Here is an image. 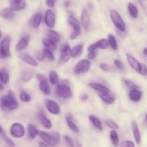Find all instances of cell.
I'll return each instance as SVG.
<instances>
[{
    "mask_svg": "<svg viewBox=\"0 0 147 147\" xmlns=\"http://www.w3.org/2000/svg\"><path fill=\"white\" fill-rule=\"evenodd\" d=\"M42 44L45 48L52 50L53 52L56 50V49L57 47V43L53 41L52 40H50V39H49L48 37L42 39Z\"/></svg>",
    "mask_w": 147,
    "mask_h": 147,
    "instance_id": "obj_27",
    "label": "cell"
},
{
    "mask_svg": "<svg viewBox=\"0 0 147 147\" xmlns=\"http://www.w3.org/2000/svg\"><path fill=\"white\" fill-rule=\"evenodd\" d=\"M49 81L52 85H57L59 83V76L57 72L55 70H50L49 73Z\"/></svg>",
    "mask_w": 147,
    "mask_h": 147,
    "instance_id": "obj_34",
    "label": "cell"
},
{
    "mask_svg": "<svg viewBox=\"0 0 147 147\" xmlns=\"http://www.w3.org/2000/svg\"><path fill=\"white\" fill-rule=\"evenodd\" d=\"M124 83L125 85H126L129 88H130L131 90H133V89H139V86H138L136 83H134V82L131 81V80H125Z\"/></svg>",
    "mask_w": 147,
    "mask_h": 147,
    "instance_id": "obj_42",
    "label": "cell"
},
{
    "mask_svg": "<svg viewBox=\"0 0 147 147\" xmlns=\"http://www.w3.org/2000/svg\"><path fill=\"white\" fill-rule=\"evenodd\" d=\"M56 0H45V4L50 9L53 8L55 5Z\"/></svg>",
    "mask_w": 147,
    "mask_h": 147,
    "instance_id": "obj_48",
    "label": "cell"
},
{
    "mask_svg": "<svg viewBox=\"0 0 147 147\" xmlns=\"http://www.w3.org/2000/svg\"><path fill=\"white\" fill-rule=\"evenodd\" d=\"M19 58L23 63H26V64L29 65L30 66H32V67H37L38 65V63H37V60L34 58H33L29 54H27V53H22V54L19 55Z\"/></svg>",
    "mask_w": 147,
    "mask_h": 147,
    "instance_id": "obj_14",
    "label": "cell"
},
{
    "mask_svg": "<svg viewBox=\"0 0 147 147\" xmlns=\"http://www.w3.org/2000/svg\"><path fill=\"white\" fill-rule=\"evenodd\" d=\"M3 89H4V87H3L2 84H1V83L0 82V90H2Z\"/></svg>",
    "mask_w": 147,
    "mask_h": 147,
    "instance_id": "obj_54",
    "label": "cell"
},
{
    "mask_svg": "<svg viewBox=\"0 0 147 147\" xmlns=\"http://www.w3.org/2000/svg\"><path fill=\"white\" fill-rule=\"evenodd\" d=\"M0 17L5 20H12L15 17V13L10 7H6L0 10Z\"/></svg>",
    "mask_w": 147,
    "mask_h": 147,
    "instance_id": "obj_18",
    "label": "cell"
},
{
    "mask_svg": "<svg viewBox=\"0 0 147 147\" xmlns=\"http://www.w3.org/2000/svg\"><path fill=\"white\" fill-rule=\"evenodd\" d=\"M37 79L39 80V87H40V90L45 95L49 96L51 93V90H50V86L45 76L42 74H37Z\"/></svg>",
    "mask_w": 147,
    "mask_h": 147,
    "instance_id": "obj_9",
    "label": "cell"
},
{
    "mask_svg": "<svg viewBox=\"0 0 147 147\" xmlns=\"http://www.w3.org/2000/svg\"><path fill=\"white\" fill-rule=\"evenodd\" d=\"M83 45H77L74 46L71 49V56L73 58H78V57L81 55L82 53H83Z\"/></svg>",
    "mask_w": 147,
    "mask_h": 147,
    "instance_id": "obj_30",
    "label": "cell"
},
{
    "mask_svg": "<svg viewBox=\"0 0 147 147\" xmlns=\"http://www.w3.org/2000/svg\"><path fill=\"white\" fill-rule=\"evenodd\" d=\"M10 134L14 138H22L25 134L24 126L20 123H14L10 127Z\"/></svg>",
    "mask_w": 147,
    "mask_h": 147,
    "instance_id": "obj_10",
    "label": "cell"
},
{
    "mask_svg": "<svg viewBox=\"0 0 147 147\" xmlns=\"http://www.w3.org/2000/svg\"><path fill=\"white\" fill-rule=\"evenodd\" d=\"M110 138L111 140L112 143L114 146H118L119 143V138L118 133L116 132V130H113L112 129L110 132Z\"/></svg>",
    "mask_w": 147,
    "mask_h": 147,
    "instance_id": "obj_37",
    "label": "cell"
},
{
    "mask_svg": "<svg viewBox=\"0 0 147 147\" xmlns=\"http://www.w3.org/2000/svg\"><path fill=\"white\" fill-rule=\"evenodd\" d=\"M42 20V14L41 13H36V14H34L31 20L32 26L34 28H37L40 25V24H41Z\"/></svg>",
    "mask_w": 147,
    "mask_h": 147,
    "instance_id": "obj_31",
    "label": "cell"
},
{
    "mask_svg": "<svg viewBox=\"0 0 147 147\" xmlns=\"http://www.w3.org/2000/svg\"><path fill=\"white\" fill-rule=\"evenodd\" d=\"M36 57H37V60H39V61H43V60H45V55L44 53H43V52H40V53H37V55H36Z\"/></svg>",
    "mask_w": 147,
    "mask_h": 147,
    "instance_id": "obj_50",
    "label": "cell"
},
{
    "mask_svg": "<svg viewBox=\"0 0 147 147\" xmlns=\"http://www.w3.org/2000/svg\"><path fill=\"white\" fill-rule=\"evenodd\" d=\"M56 94L59 97L64 99H70L73 96V92L70 87L69 81L67 80H63L57 84Z\"/></svg>",
    "mask_w": 147,
    "mask_h": 147,
    "instance_id": "obj_2",
    "label": "cell"
},
{
    "mask_svg": "<svg viewBox=\"0 0 147 147\" xmlns=\"http://www.w3.org/2000/svg\"><path fill=\"white\" fill-rule=\"evenodd\" d=\"M30 37L27 34V35H24L18 41V42L17 43L15 46V49L17 50V51H22V50H24L26 47H27L28 46L29 42H30Z\"/></svg>",
    "mask_w": 147,
    "mask_h": 147,
    "instance_id": "obj_17",
    "label": "cell"
},
{
    "mask_svg": "<svg viewBox=\"0 0 147 147\" xmlns=\"http://www.w3.org/2000/svg\"><path fill=\"white\" fill-rule=\"evenodd\" d=\"M89 119L90 120V121L92 122L93 126L99 131H103V124H102L101 121H100V119H98V117L94 116V115H90L89 116Z\"/></svg>",
    "mask_w": 147,
    "mask_h": 147,
    "instance_id": "obj_32",
    "label": "cell"
},
{
    "mask_svg": "<svg viewBox=\"0 0 147 147\" xmlns=\"http://www.w3.org/2000/svg\"><path fill=\"white\" fill-rule=\"evenodd\" d=\"M11 37H5L0 42V58L4 59L11 55L10 52Z\"/></svg>",
    "mask_w": 147,
    "mask_h": 147,
    "instance_id": "obj_6",
    "label": "cell"
},
{
    "mask_svg": "<svg viewBox=\"0 0 147 147\" xmlns=\"http://www.w3.org/2000/svg\"><path fill=\"white\" fill-rule=\"evenodd\" d=\"M71 48L68 44H63L61 46L60 55L59 57V64L63 65L67 63L71 57Z\"/></svg>",
    "mask_w": 147,
    "mask_h": 147,
    "instance_id": "obj_8",
    "label": "cell"
},
{
    "mask_svg": "<svg viewBox=\"0 0 147 147\" xmlns=\"http://www.w3.org/2000/svg\"><path fill=\"white\" fill-rule=\"evenodd\" d=\"M90 66H91V63H90V60L83 59V60L78 62V63L75 66L73 71L76 75L83 74V73H87L90 70Z\"/></svg>",
    "mask_w": 147,
    "mask_h": 147,
    "instance_id": "obj_7",
    "label": "cell"
},
{
    "mask_svg": "<svg viewBox=\"0 0 147 147\" xmlns=\"http://www.w3.org/2000/svg\"><path fill=\"white\" fill-rule=\"evenodd\" d=\"M108 42H109V45L111 46L113 50H117L119 48V45H118L117 41H116V39L114 36L112 34H109L108 35Z\"/></svg>",
    "mask_w": 147,
    "mask_h": 147,
    "instance_id": "obj_35",
    "label": "cell"
},
{
    "mask_svg": "<svg viewBox=\"0 0 147 147\" xmlns=\"http://www.w3.org/2000/svg\"><path fill=\"white\" fill-rule=\"evenodd\" d=\"M110 17L111 19L112 22L114 24L116 28L121 32L126 31V24L123 21V18L120 15L119 12L116 10L112 9L110 11Z\"/></svg>",
    "mask_w": 147,
    "mask_h": 147,
    "instance_id": "obj_4",
    "label": "cell"
},
{
    "mask_svg": "<svg viewBox=\"0 0 147 147\" xmlns=\"http://www.w3.org/2000/svg\"><path fill=\"white\" fill-rule=\"evenodd\" d=\"M137 72L139 74L142 75V76H147V66L146 65L143 64V63H141Z\"/></svg>",
    "mask_w": 147,
    "mask_h": 147,
    "instance_id": "obj_43",
    "label": "cell"
},
{
    "mask_svg": "<svg viewBox=\"0 0 147 147\" xmlns=\"http://www.w3.org/2000/svg\"><path fill=\"white\" fill-rule=\"evenodd\" d=\"M80 99H81V100H83V101H86V100H87L88 99V96L87 94H83L80 96Z\"/></svg>",
    "mask_w": 147,
    "mask_h": 147,
    "instance_id": "obj_51",
    "label": "cell"
},
{
    "mask_svg": "<svg viewBox=\"0 0 147 147\" xmlns=\"http://www.w3.org/2000/svg\"><path fill=\"white\" fill-rule=\"evenodd\" d=\"M64 139L65 141L66 144H67V146H71V147L74 146V143H73V139H72L70 136H67V135H65V136H64Z\"/></svg>",
    "mask_w": 147,
    "mask_h": 147,
    "instance_id": "obj_45",
    "label": "cell"
},
{
    "mask_svg": "<svg viewBox=\"0 0 147 147\" xmlns=\"http://www.w3.org/2000/svg\"><path fill=\"white\" fill-rule=\"evenodd\" d=\"M1 37H2V33H1V30H0V38H1Z\"/></svg>",
    "mask_w": 147,
    "mask_h": 147,
    "instance_id": "obj_56",
    "label": "cell"
},
{
    "mask_svg": "<svg viewBox=\"0 0 147 147\" xmlns=\"http://www.w3.org/2000/svg\"><path fill=\"white\" fill-rule=\"evenodd\" d=\"M114 65H116V67H117V68L119 69V70H122L124 68L123 63H122L120 60H119V59H116V60H114Z\"/></svg>",
    "mask_w": 147,
    "mask_h": 147,
    "instance_id": "obj_46",
    "label": "cell"
},
{
    "mask_svg": "<svg viewBox=\"0 0 147 147\" xmlns=\"http://www.w3.org/2000/svg\"><path fill=\"white\" fill-rule=\"evenodd\" d=\"M45 104L46 109L51 114L57 115L60 113V107L57 103L54 101L53 100H50L49 98L45 99Z\"/></svg>",
    "mask_w": 147,
    "mask_h": 147,
    "instance_id": "obj_11",
    "label": "cell"
},
{
    "mask_svg": "<svg viewBox=\"0 0 147 147\" xmlns=\"http://www.w3.org/2000/svg\"><path fill=\"white\" fill-rule=\"evenodd\" d=\"M100 67L102 70L105 72H109L111 70V67L107 63H101L100 65Z\"/></svg>",
    "mask_w": 147,
    "mask_h": 147,
    "instance_id": "obj_47",
    "label": "cell"
},
{
    "mask_svg": "<svg viewBox=\"0 0 147 147\" xmlns=\"http://www.w3.org/2000/svg\"><path fill=\"white\" fill-rule=\"evenodd\" d=\"M146 123H147V114L146 115Z\"/></svg>",
    "mask_w": 147,
    "mask_h": 147,
    "instance_id": "obj_57",
    "label": "cell"
},
{
    "mask_svg": "<svg viewBox=\"0 0 147 147\" xmlns=\"http://www.w3.org/2000/svg\"><path fill=\"white\" fill-rule=\"evenodd\" d=\"M33 76H34V73H33L32 70H30V69H25L21 72L20 78H21L22 80L27 82L31 80Z\"/></svg>",
    "mask_w": 147,
    "mask_h": 147,
    "instance_id": "obj_29",
    "label": "cell"
},
{
    "mask_svg": "<svg viewBox=\"0 0 147 147\" xmlns=\"http://www.w3.org/2000/svg\"><path fill=\"white\" fill-rule=\"evenodd\" d=\"M80 22H81L82 26L86 30H88L90 26V17H89L88 12L87 10L83 9L81 13V17H80Z\"/></svg>",
    "mask_w": 147,
    "mask_h": 147,
    "instance_id": "obj_19",
    "label": "cell"
},
{
    "mask_svg": "<svg viewBox=\"0 0 147 147\" xmlns=\"http://www.w3.org/2000/svg\"><path fill=\"white\" fill-rule=\"evenodd\" d=\"M106 125L110 128L111 129H113V130H118L119 129V125L117 124L116 122H115L114 121L111 120V119H108L106 121Z\"/></svg>",
    "mask_w": 147,
    "mask_h": 147,
    "instance_id": "obj_40",
    "label": "cell"
},
{
    "mask_svg": "<svg viewBox=\"0 0 147 147\" xmlns=\"http://www.w3.org/2000/svg\"><path fill=\"white\" fill-rule=\"evenodd\" d=\"M99 97L102 100L104 103H107V104H112L116 100V96L113 94H111V93H99Z\"/></svg>",
    "mask_w": 147,
    "mask_h": 147,
    "instance_id": "obj_24",
    "label": "cell"
},
{
    "mask_svg": "<svg viewBox=\"0 0 147 147\" xmlns=\"http://www.w3.org/2000/svg\"><path fill=\"white\" fill-rule=\"evenodd\" d=\"M128 10H129V12L130 14V15L133 18H136L138 17V14H139L138 9L133 3L129 2L128 4Z\"/></svg>",
    "mask_w": 147,
    "mask_h": 147,
    "instance_id": "obj_36",
    "label": "cell"
},
{
    "mask_svg": "<svg viewBox=\"0 0 147 147\" xmlns=\"http://www.w3.org/2000/svg\"><path fill=\"white\" fill-rule=\"evenodd\" d=\"M142 93L139 89H133L129 92V98L133 102H139L142 99Z\"/></svg>",
    "mask_w": 147,
    "mask_h": 147,
    "instance_id": "obj_22",
    "label": "cell"
},
{
    "mask_svg": "<svg viewBox=\"0 0 147 147\" xmlns=\"http://www.w3.org/2000/svg\"><path fill=\"white\" fill-rule=\"evenodd\" d=\"M42 52L43 53H44L45 58L48 59V60H50V61H54L55 56L54 55H53V51H52V50H48V49L47 48H45L42 50Z\"/></svg>",
    "mask_w": 147,
    "mask_h": 147,
    "instance_id": "obj_39",
    "label": "cell"
},
{
    "mask_svg": "<svg viewBox=\"0 0 147 147\" xmlns=\"http://www.w3.org/2000/svg\"><path fill=\"white\" fill-rule=\"evenodd\" d=\"M47 36L49 39L52 40L53 41L55 42L56 43H58L60 41V34H59L57 32L55 31V30H48L47 32Z\"/></svg>",
    "mask_w": 147,
    "mask_h": 147,
    "instance_id": "obj_33",
    "label": "cell"
},
{
    "mask_svg": "<svg viewBox=\"0 0 147 147\" xmlns=\"http://www.w3.org/2000/svg\"><path fill=\"white\" fill-rule=\"evenodd\" d=\"M126 58H127L128 63H129V65L131 66L132 69H134V70H136V72L139 70V65H140L141 63H139L133 55H132L131 53H126Z\"/></svg>",
    "mask_w": 147,
    "mask_h": 147,
    "instance_id": "obj_21",
    "label": "cell"
},
{
    "mask_svg": "<svg viewBox=\"0 0 147 147\" xmlns=\"http://www.w3.org/2000/svg\"><path fill=\"white\" fill-rule=\"evenodd\" d=\"M143 53H144V54L145 55H146V57H147V47H146V48L144 49V50H143Z\"/></svg>",
    "mask_w": 147,
    "mask_h": 147,
    "instance_id": "obj_53",
    "label": "cell"
},
{
    "mask_svg": "<svg viewBox=\"0 0 147 147\" xmlns=\"http://www.w3.org/2000/svg\"><path fill=\"white\" fill-rule=\"evenodd\" d=\"M1 132H3V129H2V128H1V125H0V134H1Z\"/></svg>",
    "mask_w": 147,
    "mask_h": 147,
    "instance_id": "obj_55",
    "label": "cell"
},
{
    "mask_svg": "<svg viewBox=\"0 0 147 147\" xmlns=\"http://www.w3.org/2000/svg\"><path fill=\"white\" fill-rule=\"evenodd\" d=\"M120 146L121 147H134L135 144L132 141L126 140V141H123V142H121Z\"/></svg>",
    "mask_w": 147,
    "mask_h": 147,
    "instance_id": "obj_44",
    "label": "cell"
},
{
    "mask_svg": "<svg viewBox=\"0 0 147 147\" xmlns=\"http://www.w3.org/2000/svg\"><path fill=\"white\" fill-rule=\"evenodd\" d=\"M38 135L42 139L43 142H45L48 146H57L60 141V135L57 132H55V133L50 134L47 132L39 131Z\"/></svg>",
    "mask_w": 147,
    "mask_h": 147,
    "instance_id": "obj_3",
    "label": "cell"
},
{
    "mask_svg": "<svg viewBox=\"0 0 147 147\" xmlns=\"http://www.w3.org/2000/svg\"><path fill=\"white\" fill-rule=\"evenodd\" d=\"M18 107V102L14 96V93L11 90L0 99V109L4 112H10L17 109Z\"/></svg>",
    "mask_w": 147,
    "mask_h": 147,
    "instance_id": "obj_1",
    "label": "cell"
},
{
    "mask_svg": "<svg viewBox=\"0 0 147 147\" xmlns=\"http://www.w3.org/2000/svg\"><path fill=\"white\" fill-rule=\"evenodd\" d=\"M131 129L135 142L137 144L139 145L141 144V142H142V136H141V133L140 131H139V126H138L137 122L135 121H132Z\"/></svg>",
    "mask_w": 147,
    "mask_h": 147,
    "instance_id": "obj_16",
    "label": "cell"
},
{
    "mask_svg": "<svg viewBox=\"0 0 147 147\" xmlns=\"http://www.w3.org/2000/svg\"><path fill=\"white\" fill-rule=\"evenodd\" d=\"M39 120H40V123L42 124V126H44L45 128L47 129H50L52 128V123L50 120H49L48 118L42 113V112H40L39 113L38 115Z\"/></svg>",
    "mask_w": 147,
    "mask_h": 147,
    "instance_id": "obj_26",
    "label": "cell"
},
{
    "mask_svg": "<svg viewBox=\"0 0 147 147\" xmlns=\"http://www.w3.org/2000/svg\"><path fill=\"white\" fill-rule=\"evenodd\" d=\"M67 22H68L69 24L72 27V28L73 29V31L70 34V38L71 40H76L81 32V27H80V22L78 21V19H76V17L72 15L69 16Z\"/></svg>",
    "mask_w": 147,
    "mask_h": 147,
    "instance_id": "obj_5",
    "label": "cell"
},
{
    "mask_svg": "<svg viewBox=\"0 0 147 147\" xmlns=\"http://www.w3.org/2000/svg\"><path fill=\"white\" fill-rule=\"evenodd\" d=\"M9 81V74L7 69L1 67L0 68V82L2 84H7Z\"/></svg>",
    "mask_w": 147,
    "mask_h": 147,
    "instance_id": "obj_28",
    "label": "cell"
},
{
    "mask_svg": "<svg viewBox=\"0 0 147 147\" xmlns=\"http://www.w3.org/2000/svg\"><path fill=\"white\" fill-rule=\"evenodd\" d=\"M39 146H48V145L45 143V142H41V143L39 144Z\"/></svg>",
    "mask_w": 147,
    "mask_h": 147,
    "instance_id": "obj_52",
    "label": "cell"
},
{
    "mask_svg": "<svg viewBox=\"0 0 147 147\" xmlns=\"http://www.w3.org/2000/svg\"><path fill=\"white\" fill-rule=\"evenodd\" d=\"M89 86L94 90H97L99 93H111V90L106 86L100 84L99 83H89Z\"/></svg>",
    "mask_w": 147,
    "mask_h": 147,
    "instance_id": "obj_20",
    "label": "cell"
},
{
    "mask_svg": "<svg viewBox=\"0 0 147 147\" xmlns=\"http://www.w3.org/2000/svg\"><path fill=\"white\" fill-rule=\"evenodd\" d=\"M20 99L24 103H29L31 100V96L24 90H22L20 93Z\"/></svg>",
    "mask_w": 147,
    "mask_h": 147,
    "instance_id": "obj_38",
    "label": "cell"
},
{
    "mask_svg": "<svg viewBox=\"0 0 147 147\" xmlns=\"http://www.w3.org/2000/svg\"><path fill=\"white\" fill-rule=\"evenodd\" d=\"M74 119V118H73V116H72L71 114H70V113L67 115H66V116H65L66 122H67L69 128H70L72 131H73L74 132L78 133V132H79V129H78V127L77 124L76 123V122L74 121V119Z\"/></svg>",
    "mask_w": 147,
    "mask_h": 147,
    "instance_id": "obj_23",
    "label": "cell"
},
{
    "mask_svg": "<svg viewBox=\"0 0 147 147\" xmlns=\"http://www.w3.org/2000/svg\"><path fill=\"white\" fill-rule=\"evenodd\" d=\"M96 50H92V51H88V57L89 60H93L95 57H96Z\"/></svg>",
    "mask_w": 147,
    "mask_h": 147,
    "instance_id": "obj_49",
    "label": "cell"
},
{
    "mask_svg": "<svg viewBox=\"0 0 147 147\" xmlns=\"http://www.w3.org/2000/svg\"><path fill=\"white\" fill-rule=\"evenodd\" d=\"M39 130H37V128L34 126V125L30 124L27 125V136L30 140H33L38 136Z\"/></svg>",
    "mask_w": 147,
    "mask_h": 147,
    "instance_id": "obj_25",
    "label": "cell"
},
{
    "mask_svg": "<svg viewBox=\"0 0 147 147\" xmlns=\"http://www.w3.org/2000/svg\"><path fill=\"white\" fill-rule=\"evenodd\" d=\"M27 3L25 0H10V7L14 11L23 10L26 7Z\"/></svg>",
    "mask_w": 147,
    "mask_h": 147,
    "instance_id": "obj_15",
    "label": "cell"
},
{
    "mask_svg": "<svg viewBox=\"0 0 147 147\" xmlns=\"http://www.w3.org/2000/svg\"><path fill=\"white\" fill-rule=\"evenodd\" d=\"M1 139H3V141H4V142H5V143L7 144L8 146H14V142H12V140H11V139H10L9 138L7 135L4 134L3 132H1Z\"/></svg>",
    "mask_w": 147,
    "mask_h": 147,
    "instance_id": "obj_41",
    "label": "cell"
},
{
    "mask_svg": "<svg viewBox=\"0 0 147 147\" xmlns=\"http://www.w3.org/2000/svg\"><path fill=\"white\" fill-rule=\"evenodd\" d=\"M44 21L46 25L50 28H53L55 27L56 23V16L53 10L49 9L45 11Z\"/></svg>",
    "mask_w": 147,
    "mask_h": 147,
    "instance_id": "obj_12",
    "label": "cell"
},
{
    "mask_svg": "<svg viewBox=\"0 0 147 147\" xmlns=\"http://www.w3.org/2000/svg\"><path fill=\"white\" fill-rule=\"evenodd\" d=\"M109 42L106 39H101V40H98L96 42L91 44L90 45H89V47H88V51H92V50H97L98 49H104L108 48L109 47Z\"/></svg>",
    "mask_w": 147,
    "mask_h": 147,
    "instance_id": "obj_13",
    "label": "cell"
}]
</instances>
